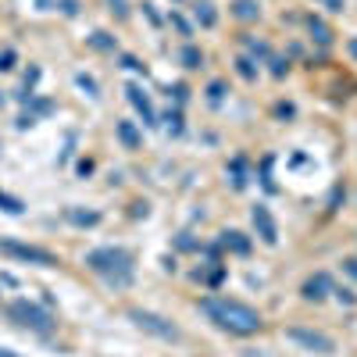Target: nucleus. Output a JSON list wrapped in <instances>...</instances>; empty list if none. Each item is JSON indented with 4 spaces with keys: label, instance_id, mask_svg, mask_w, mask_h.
Wrapping results in <instances>:
<instances>
[{
    "label": "nucleus",
    "instance_id": "1",
    "mask_svg": "<svg viewBox=\"0 0 357 357\" xmlns=\"http://www.w3.org/2000/svg\"><path fill=\"white\" fill-rule=\"evenodd\" d=\"M200 311L211 318L222 332H233V336H254L264 329V318L258 307H250L243 300H233V297H204L200 300Z\"/></svg>",
    "mask_w": 357,
    "mask_h": 357
},
{
    "label": "nucleus",
    "instance_id": "29",
    "mask_svg": "<svg viewBox=\"0 0 357 357\" xmlns=\"http://www.w3.org/2000/svg\"><path fill=\"white\" fill-rule=\"evenodd\" d=\"M168 22H172V26H175V29H179L182 36H193V26H190V22H186V18H182L179 11H172V15H168Z\"/></svg>",
    "mask_w": 357,
    "mask_h": 357
},
{
    "label": "nucleus",
    "instance_id": "34",
    "mask_svg": "<svg viewBox=\"0 0 357 357\" xmlns=\"http://www.w3.org/2000/svg\"><path fill=\"white\" fill-rule=\"evenodd\" d=\"M293 115H297L293 104H276V118H293Z\"/></svg>",
    "mask_w": 357,
    "mask_h": 357
},
{
    "label": "nucleus",
    "instance_id": "40",
    "mask_svg": "<svg viewBox=\"0 0 357 357\" xmlns=\"http://www.w3.org/2000/svg\"><path fill=\"white\" fill-rule=\"evenodd\" d=\"M347 54H350V57L357 61V39H350V44H347Z\"/></svg>",
    "mask_w": 357,
    "mask_h": 357
},
{
    "label": "nucleus",
    "instance_id": "39",
    "mask_svg": "<svg viewBox=\"0 0 357 357\" xmlns=\"http://www.w3.org/2000/svg\"><path fill=\"white\" fill-rule=\"evenodd\" d=\"M325 8L329 11H343V0H325Z\"/></svg>",
    "mask_w": 357,
    "mask_h": 357
},
{
    "label": "nucleus",
    "instance_id": "30",
    "mask_svg": "<svg viewBox=\"0 0 357 357\" xmlns=\"http://www.w3.org/2000/svg\"><path fill=\"white\" fill-rule=\"evenodd\" d=\"M15 61H18L15 47H4V50H0V72H11V68H15Z\"/></svg>",
    "mask_w": 357,
    "mask_h": 357
},
{
    "label": "nucleus",
    "instance_id": "17",
    "mask_svg": "<svg viewBox=\"0 0 357 357\" xmlns=\"http://www.w3.org/2000/svg\"><path fill=\"white\" fill-rule=\"evenodd\" d=\"M179 61H182V68H190V72H193V68H200V65H204V54H200V47H197V44H186V47L179 50Z\"/></svg>",
    "mask_w": 357,
    "mask_h": 357
},
{
    "label": "nucleus",
    "instance_id": "38",
    "mask_svg": "<svg viewBox=\"0 0 357 357\" xmlns=\"http://www.w3.org/2000/svg\"><path fill=\"white\" fill-rule=\"evenodd\" d=\"M93 172V161H79V175H90Z\"/></svg>",
    "mask_w": 357,
    "mask_h": 357
},
{
    "label": "nucleus",
    "instance_id": "6",
    "mask_svg": "<svg viewBox=\"0 0 357 357\" xmlns=\"http://www.w3.org/2000/svg\"><path fill=\"white\" fill-rule=\"evenodd\" d=\"M129 318H133L143 332L157 336V340H168V343H175V340H179V325H172L168 318H161V314H154V311H139V307H133V311H129Z\"/></svg>",
    "mask_w": 357,
    "mask_h": 357
},
{
    "label": "nucleus",
    "instance_id": "9",
    "mask_svg": "<svg viewBox=\"0 0 357 357\" xmlns=\"http://www.w3.org/2000/svg\"><path fill=\"white\" fill-rule=\"evenodd\" d=\"M336 289V282H332V276L329 271H314V276L300 286V293H304V300H311V304H322L329 293Z\"/></svg>",
    "mask_w": 357,
    "mask_h": 357
},
{
    "label": "nucleus",
    "instance_id": "2",
    "mask_svg": "<svg viewBox=\"0 0 357 357\" xmlns=\"http://www.w3.org/2000/svg\"><path fill=\"white\" fill-rule=\"evenodd\" d=\"M86 268L93 271V276H100L111 289H129L133 279H136V258H133V250L115 247V243L93 247L90 254H86Z\"/></svg>",
    "mask_w": 357,
    "mask_h": 357
},
{
    "label": "nucleus",
    "instance_id": "24",
    "mask_svg": "<svg viewBox=\"0 0 357 357\" xmlns=\"http://www.w3.org/2000/svg\"><path fill=\"white\" fill-rule=\"evenodd\" d=\"M243 44H247V50L254 54V57H271V50H268V44H264V39H254V36H243Z\"/></svg>",
    "mask_w": 357,
    "mask_h": 357
},
{
    "label": "nucleus",
    "instance_id": "4",
    "mask_svg": "<svg viewBox=\"0 0 357 357\" xmlns=\"http://www.w3.org/2000/svg\"><path fill=\"white\" fill-rule=\"evenodd\" d=\"M0 254L15 258V261H26V264H39V268H57V254L44 247H32V243H18V240H0Z\"/></svg>",
    "mask_w": 357,
    "mask_h": 357
},
{
    "label": "nucleus",
    "instance_id": "26",
    "mask_svg": "<svg viewBox=\"0 0 357 357\" xmlns=\"http://www.w3.org/2000/svg\"><path fill=\"white\" fill-rule=\"evenodd\" d=\"M118 61H122V68H129V72H136V75H143V79H146V65H143L139 57H133V54H122Z\"/></svg>",
    "mask_w": 357,
    "mask_h": 357
},
{
    "label": "nucleus",
    "instance_id": "3",
    "mask_svg": "<svg viewBox=\"0 0 357 357\" xmlns=\"http://www.w3.org/2000/svg\"><path fill=\"white\" fill-rule=\"evenodd\" d=\"M8 318L18 325V329H29V332H39V336H47V332H54V314H50V307L47 304H36V300H29V297H18V300H11L8 304Z\"/></svg>",
    "mask_w": 357,
    "mask_h": 357
},
{
    "label": "nucleus",
    "instance_id": "23",
    "mask_svg": "<svg viewBox=\"0 0 357 357\" xmlns=\"http://www.w3.org/2000/svg\"><path fill=\"white\" fill-rule=\"evenodd\" d=\"M225 93H229V86H225L222 79H211V82H207V100H211L215 108H218V104L225 100Z\"/></svg>",
    "mask_w": 357,
    "mask_h": 357
},
{
    "label": "nucleus",
    "instance_id": "35",
    "mask_svg": "<svg viewBox=\"0 0 357 357\" xmlns=\"http://www.w3.org/2000/svg\"><path fill=\"white\" fill-rule=\"evenodd\" d=\"M343 271H347V276H350L354 282H357V258H347V261H343Z\"/></svg>",
    "mask_w": 357,
    "mask_h": 357
},
{
    "label": "nucleus",
    "instance_id": "27",
    "mask_svg": "<svg viewBox=\"0 0 357 357\" xmlns=\"http://www.w3.org/2000/svg\"><path fill=\"white\" fill-rule=\"evenodd\" d=\"M108 11L118 18V22H125V18H129V0H108Z\"/></svg>",
    "mask_w": 357,
    "mask_h": 357
},
{
    "label": "nucleus",
    "instance_id": "12",
    "mask_svg": "<svg viewBox=\"0 0 357 357\" xmlns=\"http://www.w3.org/2000/svg\"><path fill=\"white\" fill-rule=\"evenodd\" d=\"M225 175H229V182H233V190H247V157L243 154H236L233 161H229V168H225Z\"/></svg>",
    "mask_w": 357,
    "mask_h": 357
},
{
    "label": "nucleus",
    "instance_id": "31",
    "mask_svg": "<svg viewBox=\"0 0 357 357\" xmlns=\"http://www.w3.org/2000/svg\"><path fill=\"white\" fill-rule=\"evenodd\" d=\"M268 65H271V75L276 79H282L289 72V61H282V57H268Z\"/></svg>",
    "mask_w": 357,
    "mask_h": 357
},
{
    "label": "nucleus",
    "instance_id": "19",
    "mask_svg": "<svg viewBox=\"0 0 357 357\" xmlns=\"http://www.w3.org/2000/svg\"><path fill=\"white\" fill-rule=\"evenodd\" d=\"M75 86L82 90V93H86V97H100V82L93 79V75H86V72H75Z\"/></svg>",
    "mask_w": 357,
    "mask_h": 357
},
{
    "label": "nucleus",
    "instance_id": "11",
    "mask_svg": "<svg viewBox=\"0 0 357 357\" xmlns=\"http://www.w3.org/2000/svg\"><path fill=\"white\" fill-rule=\"evenodd\" d=\"M193 18H197L200 29H215L218 26V11H215L211 0H193Z\"/></svg>",
    "mask_w": 357,
    "mask_h": 357
},
{
    "label": "nucleus",
    "instance_id": "41",
    "mask_svg": "<svg viewBox=\"0 0 357 357\" xmlns=\"http://www.w3.org/2000/svg\"><path fill=\"white\" fill-rule=\"evenodd\" d=\"M0 357H18L15 350H8V347H0Z\"/></svg>",
    "mask_w": 357,
    "mask_h": 357
},
{
    "label": "nucleus",
    "instance_id": "18",
    "mask_svg": "<svg viewBox=\"0 0 357 357\" xmlns=\"http://www.w3.org/2000/svg\"><path fill=\"white\" fill-rule=\"evenodd\" d=\"M236 72H240V79L254 82V79H258V61L247 57V54H240V57H236Z\"/></svg>",
    "mask_w": 357,
    "mask_h": 357
},
{
    "label": "nucleus",
    "instance_id": "33",
    "mask_svg": "<svg viewBox=\"0 0 357 357\" xmlns=\"http://www.w3.org/2000/svg\"><path fill=\"white\" fill-rule=\"evenodd\" d=\"M332 293H336V300H340V304H347V307H354V304H357V297H354V293H350L347 286H343V289H340V286H336Z\"/></svg>",
    "mask_w": 357,
    "mask_h": 357
},
{
    "label": "nucleus",
    "instance_id": "13",
    "mask_svg": "<svg viewBox=\"0 0 357 357\" xmlns=\"http://www.w3.org/2000/svg\"><path fill=\"white\" fill-rule=\"evenodd\" d=\"M229 11H233V18H240V22H258V18H261V4H258V0H233Z\"/></svg>",
    "mask_w": 357,
    "mask_h": 357
},
{
    "label": "nucleus",
    "instance_id": "8",
    "mask_svg": "<svg viewBox=\"0 0 357 357\" xmlns=\"http://www.w3.org/2000/svg\"><path fill=\"white\" fill-rule=\"evenodd\" d=\"M125 97H129V104L136 108V115L143 118V125L146 129H157V111H154V104H151V97L143 93V86H136V82H129V86H125Z\"/></svg>",
    "mask_w": 357,
    "mask_h": 357
},
{
    "label": "nucleus",
    "instance_id": "28",
    "mask_svg": "<svg viewBox=\"0 0 357 357\" xmlns=\"http://www.w3.org/2000/svg\"><path fill=\"white\" fill-rule=\"evenodd\" d=\"M168 133H172V136H182V111L175 108V111H168Z\"/></svg>",
    "mask_w": 357,
    "mask_h": 357
},
{
    "label": "nucleus",
    "instance_id": "7",
    "mask_svg": "<svg viewBox=\"0 0 357 357\" xmlns=\"http://www.w3.org/2000/svg\"><path fill=\"white\" fill-rule=\"evenodd\" d=\"M250 222H254V233L261 236L264 247H276L279 243V225H276V218H271V211H268L264 204L250 207Z\"/></svg>",
    "mask_w": 357,
    "mask_h": 357
},
{
    "label": "nucleus",
    "instance_id": "14",
    "mask_svg": "<svg viewBox=\"0 0 357 357\" xmlns=\"http://www.w3.org/2000/svg\"><path fill=\"white\" fill-rule=\"evenodd\" d=\"M307 32H311V39H314V44H318V47H329L332 44V29L322 22V18H307Z\"/></svg>",
    "mask_w": 357,
    "mask_h": 357
},
{
    "label": "nucleus",
    "instance_id": "36",
    "mask_svg": "<svg viewBox=\"0 0 357 357\" xmlns=\"http://www.w3.org/2000/svg\"><path fill=\"white\" fill-rule=\"evenodd\" d=\"M143 15H146V18H151V22H154V26H161V15L154 11V4H143Z\"/></svg>",
    "mask_w": 357,
    "mask_h": 357
},
{
    "label": "nucleus",
    "instance_id": "5",
    "mask_svg": "<svg viewBox=\"0 0 357 357\" xmlns=\"http://www.w3.org/2000/svg\"><path fill=\"white\" fill-rule=\"evenodd\" d=\"M286 340H293L297 347H304V350H311V354H322V357L336 354V340H332V336H325V332H318V329L293 325V329H286Z\"/></svg>",
    "mask_w": 357,
    "mask_h": 357
},
{
    "label": "nucleus",
    "instance_id": "15",
    "mask_svg": "<svg viewBox=\"0 0 357 357\" xmlns=\"http://www.w3.org/2000/svg\"><path fill=\"white\" fill-rule=\"evenodd\" d=\"M118 139H122L125 151H136V146L143 143V133L136 129L133 122H118Z\"/></svg>",
    "mask_w": 357,
    "mask_h": 357
},
{
    "label": "nucleus",
    "instance_id": "37",
    "mask_svg": "<svg viewBox=\"0 0 357 357\" xmlns=\"http://www.w3.org/2000/svg\"><path fill=\"white\" fill-rule=\"evenodd\" d=\"M179 247H182V250H197V240H190V233H182V236H179Z\"/></svg>",
    "mask_w": 357,
    "mask_h": 357
},
{
    "label": "nucleus",
    "instance_id": "20",
    "mask_svg": "<svg viewBox=\"0 0 357 357\" xmlns=\"http://www.w3.org/2000/svg\"><path fill=\"white\" fill-rule=\"evenodd\" d=\"M65 218H68L72 225H97V222H100V215H97V211H79V207H68Z\"/></svg>",
    "mask_w": 357,
    "mask_h": 357
},
{
    "label": "nucleus",
    "instance_id": "16",
    "mask_svg": "<svg viewBox=\"0 0 357 357\" xmlns=\"http://www.w3.org/2000/svg\"><path fill=\"white\" fill-rule=\"evenodd\" d=\"M86 44H90L93 50H104V54H115V50H118V39H115L111 32H104V29H97Z\"/></svg>",
    "mask_w": 357,
    "mask_h": 357
},
{
    "label": "nucleus",
    "instance_id": "22",
    "mask_svg": "<svg viewBox=\"0 0 357 357\" xmlns=\"http://www.w3.org/2000/svg\"><path fill=\"white\" fill-rule=\"evenodd\" d=\"M26 104H29V115H32V118H39V115H50V111H54V100H44V97H36V93H32Z\"/></svg>",
    "mask_w": 357,
    "mask_h": 357
},
{
    "label": "nucleus",
    "instance_id": "10",
    "mask_svg": "<svg viewBox=\"0 0 357 357\" xmlns=\"http://www.w3.org/2000/svg\"><path fill=\"white\" fill-rule=\"evenodd\" d=\"M218 247L233 250V254H240V258H247V254H250V240H247L243 233H236V229H225V233L218 236Z\"/></svg>",
    "mask_w": 357,
    "mask_h": 357
},
{
    "label": "nucleus",
    "instance_id": "25",
    "mask_svg": "<svg viewBox=\"0 0 357 357\" xmlns=\"http://www.w3.org/2000/svg\"><path fill=\"white\" fill-rule=\"evenodd\" d=\"M168 97L175 100V108H182V104L190 100V86H186V82H175V86H168Z\"/></svg>",
    "mask_w": 357,
    "mask_h": 357
},
{
    "label": "nucleus",
    "instance_id": "32",
    "mask_svg": "<svg viewBox=\"0 0 357 357\" xmlns=\"http://www.w3.org/2000/svg\"><path fill=\"white\" fill-rule=\"evenodd\" d=\"M57 11L65 18H75L79 15V0H57Z\"/></svg>",
    "mask_w": 357,
    "mask_h": 357
},
{
    "label": "nucleus",
    "instance_id": "21",
    "mask_svg": "<svg viewBox=\"0 0 357 357\" xmlns=\"http://www.w3.org/2000/svg\"><path fill=\"white\" fill-rule=\"evenodd\" d=\"M0 211H4V215H22V211H26V204L18 200V197H11V193L0 190Z\"/></svg>",
    "mask_w": 357,
    "mask_h": 357
},
{
    "label": "nucleus",
    "instance_id": "42",
    "mask_svg": "<svg viewBox=\"0 0 357 357\" xmlns=\"http://www.w3.org/2000/svg\"><path fill=\"white\" fill-rule=\"evenodd\" d=\"M0 108H4V93H0Z\"/></svg>",
    "mask_w": 357,
    "mask_h": 357
}]
</instances>
